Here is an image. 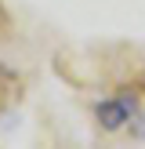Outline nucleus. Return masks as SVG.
Returning a JSON list of instances; mask_svg holds the SVG:
<instances>
[{
    "label": "nucleus",
    "instance_id": "nucleus-1",
    "mask_svg": "<svg viewBox=\"0 0 145 149\" xmlns=\"http://www.w3.org/2000/svg\"><path fill=\"white\" fill-rule=\"evenodd\" d=\"M130 109H134V102H127V95H116V98H105L94 106V116H98V124L105 131H120L123 124H127Z\"/></svg>",
    "mask_w": 145,
    "mask_h": 149
}]
</instances>
